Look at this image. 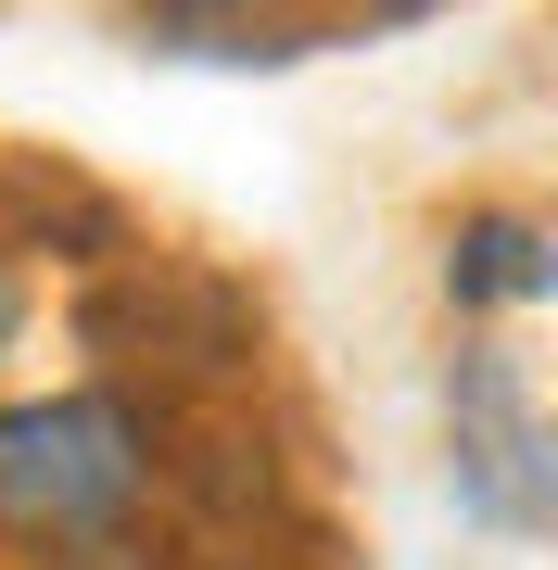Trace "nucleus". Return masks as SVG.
Returning <instances> with one entry per match:
<instances>
[{
    "instance_id": "1",
    "label": "nucleus",
    "mask_w": 558,
    "mask_h": 570,
    "mask_svg": "<svg viewBox=\"0 0 558 570\" xmlns=\"http://www.w3.org/2000/svg\"><path fill=\"white\" fill-rule=\"evenodd\" d=\"M166 469V406L115 381H63V393H13L0 406V532L39 558H89L127 546Z\"/></svg>"
},
{
    "instance_id": "2",
    "label": "nucleus",
    "mask_w": 558,
    "mask_h": 570,
    "mask_svg": "<svg viewBox=\"0 0 558 570\" xmlns=\"http://www.w3.org/2000/svg\"><path fill=\"white\" fill-rule=\"evenodd\" d=\"M89 343H102L127 381H153V393H228L254 367V343H267V317H254V292L242 279H216V266H190V254H127L102 292H89ZM115 381V393H127Z\"/></svg>"
},
{
    "instance_id": "3",
    "label": "nucleus",
    "mask_w": 558,
    "mask_h": 570,
    "mask_svg": "<svg viewBox=\"0 0 558 570\" xmlns=\"http://www.w3.org/2000/svg\"><path fill=\"white\" fill-rule=\"evenodd\" d=\"M444 444H457V508L482 532H546V419L508 343H470L444 367Z\"/></svg>"
},
{
    "instance_id": "4",
    "label": "nucleus",
    "mask_w": 558,
    "mask_h": 570,
    "mask_svg": "<svg viewBox=\"0 0 558 570\" xmlns=\"http://www.w3.org/2000/svg\"><path fill=\"white\" fill-rule=\"evenodd\" d=\"M444 292H457V305H482V317L546 305V292H558V266H546V216H520V204L457 216V228H444Z\"/></svg>"
},
{
    "instance_id": "5",
    "label": "nucleus",
    "mask_w": 558,
    "mask_h": 570,
    "mask_svg": "<svg viewBox=\"0 0 558 570\" xmlns=\"http://www.w3.org/2000/svg\"><path fill=\"white\" fill-rule=\"evenodd\" d=\"M13 343H26V266H13V242H0V367H13Z\"/></svg>"
},
{
    "instance_id": "6",
    "label": "nucleus",
    "mask_w": 558,
    "mask_h": 570,
    "mask_svg": "<svg viewBox=\"0 0 558 570\" xmlns=\"http://www.w3.org/2000/svg\"><path fill=\"white\" fill-rule=\"evenodd\" d=\"M51 570H178V558H153L140 532H127V546H89V558H51Z\"/></svg>"
}]
</instances>
